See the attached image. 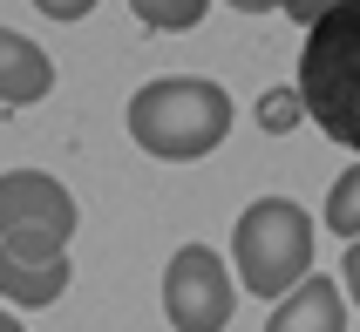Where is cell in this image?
<instances>
[{"label":"cell","instance_id":"1","mask_svg":"<svg viewBox=\"0 0 360 332\" xmlns=\"http://www.w3.org/2000/svg\"><path fill=\"white\" fill-rule=\"evenodd\" d=\"M231 116H238L231 95H224L218 81H204V75H157V81H143L136 95H129V109H122L129 142H136L143 157H157V163L211 157L231 136Z\"/></svg>","mask_w":360,"mask_h":332},{"label":"cell","instance_id":"15","mask_svg":"<svg viewBox=\"0 0 360 332\" xmlns=\"http://www.w3.org/2000/svg\"><path fill=\"white\" fill-rule=\"evenodd\" d=\"M224 7H238V14H279V0H224Z\"/></svg>","mask_w":360,"mask_h":332},{"label":"cell","instance_id":"2","mask_svg":"<svg viewBox=\"0 0 360 332\" xmlns=\"http://www.w3.org/2000/svg\"><path fill=\"white\" fill-rule=\"evenodd\" d=\"M292 88L306 102V122H320V136H333L340 150L360 157V0H347L306 27Z\"/></svg>","mask_w":360,"mask_h":332},{"label":"cell","instance_id":"8","mask_svg":"<svg viewBox=\"0 0 360 332\" xmlns=\"http://www.w3.org/2000/svg\"><path fill=\"white\" fill-rule=\"evenodd\" d=\"M61 292H68V258L27 265V258L0 251V298H7V305H55Z\"/></svg>","mask_w":360,"mask_h":332},{"label":"cell","instance_id":"11","mask_svg":"<svg viewBox=\"0 0 360 332\" xmlns=\"http://www.w3.org/2000/svg\"><path fill=\"white\" fill-rule=\"evenodd\" d=\"M300 116H306L300 88H265V95H259V129H272V136L300 129Z\"/></svg>","mask_w":360,"mask_h":332},{"label":"cell","instance_id":"10","mask_svg":"<svg viewBox=\"0 0 360 332\" xmlns=\"http://www.w3.org/2000/svg\"><path fill=\"white\" fill-rule=\"evenodd\" d=\"M129 7H136V20L150 27V34H184V27L204 20L211 0H129Z\"/></svg>","mask_w":360,"mask_h":332},{"label":"cell","instance_id":"3","mask_svg":"<svg viewBox=\"0 0 360 332\" xmlns=\"http://www.w3.org/2000/svg\"><path fill=\"white\" fill-rule=\"evenodd\" d=\"M313 217L292 204V197H259L238 211V231H231V272H238V292L259 298H285L313 272Z\"/></svg>","mask_w":360,"mask_h":332},{"label":"cell","instance_id":"7","mask_svg":"<svg viewBox=\"0 0 360 332\" xmlns=\"http://www.w3.org/2000/svg\"><path fill=\"white\" fill-rule=\"evenodd\" d=\"M48 88H55L48 48H34V41L14 34V27H0V102H7V109H27V102H41Z\"/></svg>","mask_w":360,"mask_h":332},{"label":"cell","instance_id":"6","mask_svg":"<svg viewBox=\"0 0 360 332\" xmlns=\"http://www.w3.org/2000/svg\"><path fill=\"white\" fill-rule=\"evenodd\" d=\"M265 332H347V298H340V285L320 278V272H306L300 285L272 305Z\"/></svg>","mask_w":360,"mask_h":332},{"label":"cell","instance_id":"9","mask_svg":"<svg viewBox=\"0 0 360 332\" xmlns=\"http://www.w3.org/2000/svg\"><path fill=\"white\" fill-rule=\"evenodd\" d=\"M326 231L347 237V244L360 237V163L340 170V176H333V190H326Z\"/></svg>","mask_w":360,"mask_h":332},{"label":"cell","instance_id":"4","mask_svg":"<svg viewBox=\"0 0 360 332\" xmlns=\"http://www.w3.org/2000/svg\"><path fill=\"white\" fill-rule=\"evenodd\" d=\"M68 237H75V197L61 190V176L48 170L0 176V251L7 258L48 265V258H68Z\"/></svg>","mask_w":360,"mask_h":332},{"label":"cell","instance_id":"12","mask_svg":"<svg viewBox=\"0 0 360 332\" xmlns=\"http://www.w3.org/2000/svg\"><path fill=\"white\" fill-rule=\"evenodd\" d=\"M333 7H347V0H279L285 20H300V27H313V20H326Z\"/></svg>","mask_w":360,"mask_h":332},{"label":"cell","instance_id":"13","mask_svg":"<svg viewBox=\"0 0 360 332\" xmlns=\"http://www.w3.org/2000/svg\"><path fill=\"white\" fill-rule=\"evenodd\" d=\"M48 20H82V14H96V0H34Z\"/></svg>","mask_w":360,"mask_h":332},{"label":"cell","instance_id":"16","mask_svg":"<svg viewBox=\"0 0 360 332\" xmlns=\"http://www.w3.org/2000/svg\"><path fill=\"white\" fill-rule=\"evenodd\" d=\"M0 332H20V319H14V312H7V305H0Z\"/></svg>","mask_w":360,"mask_h":332},{"label":"cell","instance_id":"5","mask_svg":"<svg viewBox=\"0 0 360 332\" xmlns=\"http://www.w3.org/2000/svg\"><path fill=\"white\" fill-rule=\"evenodd\" d=\"M238 312V272L211 244H184L163 265V319L177 332H224Z\"/></svg>","mask_w":360,"mask_h":332},{"label":"cell","instance_id":"14","mask_svg":"<svg viewBox=\"0 0 360 332\" xmlns=\"http://www.w3.org/2000/svg\"><path fill=\"white\" fill-rule=\"evenodd\" d=\"M340 285H347V298L360 305V237L347 244V265H340Z\"/></svg>","mask_w":360,"mask_h":332}]
</instances>
